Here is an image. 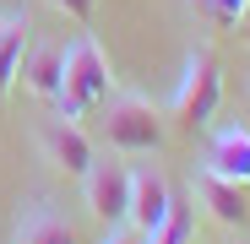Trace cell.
Returning <instances> with one entry per match:
<instances>
[{
	"instance_id": "4",
	"label": "cell",
	"mask_w": 250,
	"mask_h": 244,
	"mask_svg": "<svg viewBox=\"0 0 250 244\" xmlns=\"http://www.w3.org/2000/svg\"><path fill=\"white\" fill-rule=\"evenodd\" d=\"M82 201H87V217L104 228L131 223V169L114 157H93V169L82 174Z\"/></svg>"
},
{
	"instance_id": "17",
	"label": "cell",
	"mask_w": 250,
	"mask_h": 244,
	"mask_svg": "<svg viewBox=\"0 0 250 244\" xmlns=\"http://www.w3.org/2000/svg\"><path fill=\"white\" fill-rule=\"evenodd\" d=\"M234 27H239V38H245V44H250V11H245V17L234 22Z\"/></svg>"
},
{
	"instance_id": "9",
	"label": "cell",
	"mask_w": 250,
	"mask_h": 244,
	"mask_svg": "<svg viewBox=\"0 0 250 244\" xmlns=\"http://www.w3.org/2000/svg\"><path fill=\"white\" fill-rule=\"evenodd\" d=\"M169 206H174L169 179H163L158 169H131V228L152 233L163 217H169Z\"/></svg>"
},
{
	"instance_id": "16",
	"label": "cell",
	"mask_w": 250,
	"mask_h": 244,
	"mask_svg": "<svg viewBox=\"0 0 250 244\" xmlns=\"http://www.w3.org/2000/svg\"><path fill=\"white\" fill-rule=\"evenodd\" d=\"M190 11H196L201 22H212V0H190Z\"/></svg>"
},
{
	"instance_id": "12",
	"label": "cell",
	"mask_w": 250,
	"mask_h": 244,
	"mask_svg": "<svg viewBox=\"0 0 250 244\" xmlns=\"http://www.w3.org/2000/svg\"><path fill=\"white\" fill-rule=\"evenodd\" d=\"M190 239H196V201H174L169 217L147 233V244H190Z\"/></svg>"
},
{
	"instance_id": "15",
	"label": "cell",
	"mask_w": 250,
	"mask_h": 244,
	"mask_svg": "<svg viewBox=\"0 0 250 244\" xmlns=\"http://www.w3.org/2000/svg\"><path fill=\"white\" fill-rule=\"evenodd\" d=\"M98 244H147V233L142 228H131V223H114V228H104V239Z\"/></svg>"
},
{
	"instance_id": "14",
	"label": "cell",
	"mask_w": 250,
	"mask_h": 244,
	"mask_svg": "<svg viewBox=\"0 0 250 244\" xmlns=\"http://www.w3.org/2000/svg\"><path fill=\"white\" fill-rule=\"evenodd\" d=\"M245 11H250V0H212V27H223V33H229Z\"/></svg>"
},
{
	"instance_id": "1",
	"label": "cell",
	"mask_w": 250,
	"mask_h": 244,
	"mask_svg": "<svg viewBox=\"0 0 250 244\" xmlns=\"http://www.w3.org/2000/svg\"><path fill=\"white\" fill-rule=\"evenodd\" d=\"M114 98V71H109V55L98 49V38H71L65 44V87L55 98V114L65 119H87L98 114L104 103Z\"/></svg>"
},
{
	"instance_id": "3",
	"label": "cell",
	"mask_w": 250,
	"mask_h": 244,
	"mask_svg": "<svg viewBox=\"0 0 250 244\" xmlns=\"http://www.w3.org/2000/svg\"><path fill=\"white\" fill-rule=\"evenodd\" d=\"M218 103H223V65L212 49H190L185 60V76L174 87V119L185 131H207L218 119Z\"/></svg>"
},
{
	"instance_id": "7",
	"label": "cell",
	"mask_w": 250,
	"mask_h": 244,
	"mask_svg": "<svg viewBox=\"0 0 250 244\" xmlns=\"http://www.w3.org/2000/svg\"><path fill=\"white\" fill-rule=\"evenodd\" d=\"M201 169L218 174V179H229V185H245V190H250V131H245V125H218Z\"/></svg>"
},
{
	"instance_id": "5",
	"label": "cell",
	"mask_w": 250,
	"mask_h": 244,
	"mask_svg": "<svg viewBox=\"0 0 250 244\" xmlns=\"http://www.w3.org/2000/svg\"><path fill=\"white\" fill-rule=\"evenodd\" d=\"M44 152H49V163L65 174V179H82L93 169V141H87V131H82V119H65V114H55L49 125H44Z\"/></svg>"
},
{
	"instance_id": "18",
	"label": "cell",
	"mask_w": 250,
	"mask_h": 244,
	"mask_svg": "<svg viewBox=\"0 0 250 244\" xmlns=\"http://www.w3.org/2000/svg\"><path fill=\"white\" fill-rule=\"evenodd\" d=\"M6 33H11V11H0V44H6Z\"/></svg>"
},
{
	"instance_id": "10",
	"label": "cell",
	"mask_w": 250,
	"mask_h": 244,
	"mask_svg": "<svg viewBox=\"0 0 250 244\" xmlns=\"http://www.w3.org/2000/svg\"><path fill=\"white\" fill-rule=\"evenodd\" d=\"M27 44H33V27H27V11H11V33L0 44V114H6V98L22 81V60H27Z\"/></svg>"
},
{
	"instance_id": "2",
	"label": "cell",
	"mask_w": 250,
	"mask_h": 244,
	"mask_svg": "<svg viewBox=\"0 0 250 244\" xmlns=\"http://www.w3.org/2000/svg\"><path fill=\"white\" fill-rule=\"evenodd\" d=\"M98 119H104V141L114 152H158L169 141V125H163L158 103H147L142 93H114L98 109Z\"/></svg>"
},
{
	"instance_id": "11",
	"label": "cell",
	"mask_w": 250,
	"mask_h": 244,
	"mask_svg": "<svg viewBox=\"0 0 250 244\" xmlns=\"http://www.w3.org/2000/svg\"><path fill=\"white\" fill-rule=\"evenodd\" d=\"M17 244H82V239H76V228H71L65 217H55V212H27L22 228H17Z\"/></svg>"
},
{
	"instance_id": "13",
	"label": "cell",
	"mask_w": 250,
	"mask_h": 244,
	"mask_svg": "<svg viewBox=\"0 0 250 244\" xmlns=\"http://www.w3.org/2000/svg\"><path fill=\"white\" fill-rule=\"evenodd\" d=\"M44 6H49L55 17L76 22V27H87V22H93V11H98V0H44Z\"/></svg>"
},
{
	"instance_id": "8",
	"label": "cell",
	"mask_w": 250,
	"mask_h": 244,
	"mask_svg": "<svg viewBox=\"0 0 250 244\" xmlns=\"http://www.w3.org/2000/svg\"><path fill=\"white\" fill-rule=\"evenodd\" d=\"M22 87H27L33 98L55 103V98H60V87H65V44H55V38H44V44H27Z\"/></svg>"
},
{
	"instance_id": "6",
	"label": "cell",
	"mask_w": 250,
	"mask_h": 244,
	"mask_svg": "<svg viewBox=\"0 0 250 244\" xmlns=\"http://www.w3.org/2000/svg\"><path fill=\"white\" fill-rule=\"evenodd\" d=\"M190 201L212 217L218 228H245L250 223V201H245V185H229V179H218V174H196L190 179Z\"/></svg>"
}]
</instances>
